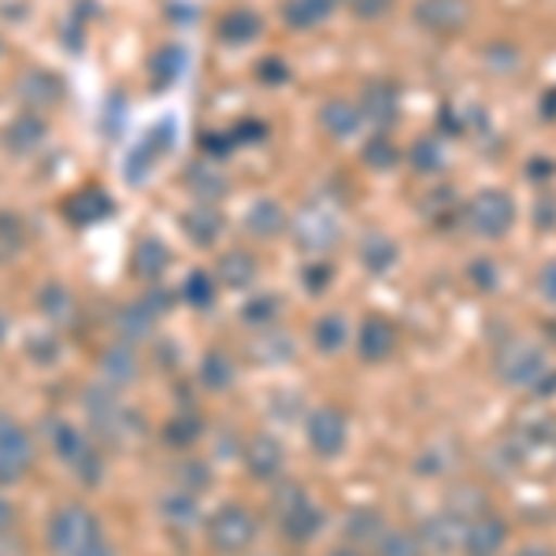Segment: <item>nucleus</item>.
<instances>
[{"label":"nucleus","instance_id":"29","mask_svg":"<svg viewBox=\"0 0 556 556\" xmlns=\"http://www.w3.org/2000/svg\"><path fill=\"white\" fill-rule=\"evenodd\" d=\"M186 186L193 190V197H201V204H212L227 193V178H223V172H215L212 164H193L186 172Z\"/></svg>","mask_w":556,"mask_h":556},{"label":"nucleus","instance_id":"44","mask_svg":"<svg viewBox=\"0 0 556 556\" xmlns=\"http://www.w3.org/2000/svg\"><path fill=\"white\" fill-rule=\"evenodd\" d=\"M275 298H256V301H249L245 304V319L249 323H267V319H275L278 316V308H275Z\"/></svg>","mask_w":556,"mask_h":556},{"label":"nucleus","instance_id":"27","mask_svg":"<svg viewBox=\"0 0 556 556\" xmlns=\"http://www.w3.org/2000/svg\"><path fill=\"white\" fill-rule=\"evenodd\" d=\"M260 264L253 253H245V249H230L227 256L219 260V278L223 286H235V290H241V286H249L256 278Z\"/></svg>","mask_w":556,"mask_h":556},{"label":"nucleus","instance_id":"30","mask_svg":"<svg viewBox=\"0 0 556 556\" xmlns=\"http://www.w3.org/2000/svg\"><path fill=\"white\" fill-rule=\"evenodd\" d=\"M361 260H364V267L371 275H382V271H390V267L397 264V245H393L386 235H367L361 241Z\"/></svg>","mask_w":556,"mask_h":556},{"label":"nucleus","instance_id":"50","mask_svg":"<svg viewBox=\"0 0 556 556\" xmlns=\"http://www.w3.org/2000/svg\"><path fill=\"white\" fill-rule=\"evenodd\" d=\"M516 556H556L549 545H527V549H519Z\"/></svg>","mask_w":556,"mask_h":556},{"label":"nucleus","instance_id":"15","mask_svg":"<svg viewBox=\"0 0 556 556\" xmlns=\"http://www.w3.org/2000/svg\"><path fill=\"white\" fill-rule=\"evenodd\" d=\"M397 349V327L386 316H367L361 323V334H356V353L367 364H382L390 361V353Z\"/></svg>","mask_w":556,"mask_h":556},{"label":"nucleus","instance_id":"36","mask_svg":"<svg viewBox=\"0 0 556 556\" xmlns=\"http://www.w3.org/2000/svg\"><path fill=\"white\" fill-rule=\"evenodd\" d=\"M375 553L379 556H424V542H419V534H408V531H386L379 542H375Z\"/></svg>","mask_w":556,"mask_h":556},{"label":"nucleus","instance_id":"33","mask_svg":"<svg viewBox=\"0 0 556 556\" xmlns=\"http://www.w3.org/2000/svg\"><path fill=\"white\" fill-rule=\"evenodd\" d=\"M182 301L190 304V308H197V312H208L215 304V278L204 275V271H193L182 282Z\"/></svg>","mask_w":556,"mask_h":556},{"label":"nucleus","instance_id":"5","mask_svg":"<svg viewBox=\"0 0 556 556\" xmlns=\"http://www.w3.org/2000/svg\"><path fill=\"white\" fill-rule=\"evenodd\" d=\"M275 516H278L282 534L290 538V542H301V545L312 542L323 527V513L312 505L308 493H304L298 482H282V486L275 490Z\"/></svg>","mask_w":556,"mask_h":556},{"label":"nucleus","instance_id":"1","mask_svg":"<svg viewBox=\"0 0 556 556\" xmlns=\"http://www.w3.org/2000/svg\"><path fill=\"white\" fill-rule=\"evenodd\" d=\"M101 534H104V527L93 508H86L83 501H64L56 513H49V523H45V549L52 556H78Z\"/></svg>","mask_w":556,"mask_h":556},{"label":"nucleus","instance_id":"17","mask_svg":"<svg viewBox=\"0 0 556 556\" xmlns=\"http://www.w3.org/2000/svg\"><path fill=\"white\" fill-rule=\"evenodd\" d=\"M245 230L260 241L278 238L282 230H290V215L271 197H260V201H253V208L245 212Z\"/></svg>","mask_w":556,"mask_h":556},{"label":"nucleus","instance_id":"39","mask_svg":"<svg viewBox=\"0 0 556 556\" xmlns=\"http://www.w3.org/2000/svg\"><path fill=\"white\" fill-rule=\"evenodd\" d=\"M364 160H367V167H393V160H397V149H393L390 134H379V138H371V146L364 149Z\"/></svg>","mask_w":556,"mask_h":556},{"label":"nucleus","instance_id":"48","mask_svg":"<svg viewBox=\"0 0 556 556\" xmlns=\"http://www.w3.org/2000/svg\"><path fill=\"white\" fill-rule=\"evenodd\" d=\"M308 290H327V278H330V267L323 264V267H308Z\"/></svg>","mask_w":556,"mask_h":556},{"label":"nucleus","instance_id":"22","mask_svg":"<svg viewBox=\"0 0 556 556\" xmlns=\"http://www.w3.org/2000/svg\"><path fill=\"white\" fill-rule=\"evenodd\" d=\"M182 230L193 245H215L223 235V215L212 208V204H197L182 215Z\"/></svg>","mask_w":556,"mask_h":556},{"label":"nucleus","instance_id":"19","mask_svg":"<svg viewBox=\"0 0 556 556\" xmlns=\"http://www.w3.org/2000/svg\"><path fill=\"white\" fill-rule=\"evenodd\" d=\"M130 267H134V275H141L146 282H156V278H164V271L172 267V253H167V245L160 238H141L138 245H134Z\"/></svg>","mask_w":556,"mask_h":556},{"label":"nucleus","instance_id":"38","mask_svg":"<svg viewBox=\"0 0 556 556\" xmlns=\"http://www.w3.org/2000/svg\"><path fill=\"white\" fill-rule=\"evenodd\" d=\"M23 245H26L23 219L12 212H0V253H20Z\"/></svg>","mask_w":556,"mask_h":556},{"label":"nucleus","instance_id":"7","mask_svg":"<svg viewBox=\"0 0 556 556\" xmlns=\"http://www.w3.org/2000/svg\"><path fill=\"white\" fill-rule=\"evenodd\" d=\"M290 235L304 253H327V249H334L338 235H342V223H338V215L327 204L312 201L290 219Z\"/></svg>","mask_w":556,"mask_h":556},{"label":"nucleus","instance_id":"9","mask_svg":"<svg viewBox=\"0 0 556 556\" xmlns=\"http://www.w3.org/2000/svg\"><path fill=\"white\" fill-rule=\"evenodd\" d=\"M497 371L505 375V382L531 386V390H542V382L553 379V367L542 356V349H534L527 342L508 345L505 353H501V361H497Z\"/></svg>","mask_w":556,"mask_h":556},{"label":"nucleus","instance_id":"43","mask_svg":"<svg viewBox=\"0 0 556 556\" xmlns=\"http://www.w3.org/2000/svg\"><path fill=\"white\" fill-rule=\"evenodd\" d=\"M256 78L260 83H267V86H278V83H286V78H290V67L282 64V60H264V64L256 67Z\"/></svg>","mask_w":556,"mask_h":556},{"label":"nucleus","instance_id":"45","mask_svg":"<svg viewBox=\"0 0 556 556\" xmlns=\"http://www.w3.org/2000/svg\"><path fill=\"white\" fill-rule=\"evenodd\" d=\"M353 8L361 20H379V15H386L393 8V0H353Z\"/></svg>","mask_w":556,"mask_h":556},{"label":"nucleus","instance_id":"42","mask_svg":"<svg viewBox=\"0 0 556 556\" xmlns=\"http://www.w3.org/2000/svg\"><path fill=\"white\" fill-rule=\"evenodd\" d=\"M412 164H416V172H438V167H442V149H438V141H419V146L412 149Z\"/></svg>","mask_w":556,"mask_h":556},{"label":"nucleus","instance_id":"35","mask_svg":"<svg viewBox=\"0 0 556 556\" xmlns=\"http://www.w3.org/2000/svg\"><path fill=\"white\" fill-rule=\"evenodd\" d=\"M178 67H182V52L172 49V45H164V49L156 52V56L149 60V71H152V89H164L175 83Z\"/></svg>","mask_w":556,"mask_h":556},{"label":"nucleus","instance_id":"46","mask_svg":"<svg viewBox=\"0 0 556 556\" xmlns=\"http://www.w3.org/2000/svg\"><path fill=\"white\" fill-rule=\"evenodd\" d=\"M15 516H20V513H15V505L4 497V493H0V538H8L15 531Z\"/></svg>","mask_w":556,"mask_h":556},{"label":"nucleus","instance_id":"34","mask_svg":"<svg viewBox=\"0 0 556 556\" xmlns=\"http://www.w3.org/2000/svg\"><path fill=\"white\" fill-rule=\"evenodd\" d=\"M134 367H138V361H134V349H130L127 342L112 345V349L104 353V375H108L112 382H130L134 375H138Z\"/></svg>","mask_w":556,"mask_h":556},{"label":"nucleus","instance_id":"13","mask_svg":"<svg viewBox=\"0 0 556 556\" xmlns=\"http://www.w3.org/2000/svg\"><path fill=\"white\" fill-rule=\"evenodd\" d=\"M471 20L468 0H419L416 4V23L430 34H456L464 30Z\"/></svg>","mask_w":556,"mask_h":556},{"label":"nucleus","instance_id":"25","mask_svg":"<svg viewBox=\"0 0 556 556\" xmlns=\"http://www.w3.org/2000/svg\"><path fill=\"white\" fill-rule=\"evenodd\" d=\"M338 4H342V0H286L282 20L290 26H298V30H308V26H319L327 20Z\"/></svg>","mask_w":556,"mask_h":556},{"label":"nucleus","instance_id":"2","mask_svg":"<svg viewBox=\"0 0 556 556\" xmlns=\"http://www.w3.org/2000/svg\"><path fill=\"white\" fill-rule=\"evenodd\" d=\"M45 434H49V445H52V453L60 456V464H67V468L78 475V482H86V486L101 482L104 456L97 453L93 438H89L83 427L71 424L64 416H52L49 424H45Z\"/></svg>","mask_w":556,"mask_h":556},{"label":"nucleus","instance_id":"24","mask_svg":"<svg viewBox=\"0 0 556 556\" xmlns=\"http://www.w3.org/2000/svg\"><path fill=\"white\" fill-rule=\"evenodd\" d=\"M115 327H119V338L127 345L146 342V338L152 334V327H156V312H152L146 301L127 304V308L119 312V319H115Z\"/></svg>","mask_w":556,"mask_h":556},{"label":"nucleus","instance_id":"37","mask_svg":"<svg viewBox=\"0 0 556 556\" xmlns=\"http://www.w3.org/2000/svg\"><path fill=\"white\" fill-rule=\"evenodd\" d=\"M453 519L450 516H438V519H430V523L419 531V542H424V549H438V553H445L453 545Z\"/></svg>","mask_w":556,"mask_h":556},{"label":"nucleus","instance_id":"23","mask_svg":"<svg viewBox=\"0 0 556 556\" xmlns=\"http://www.w3.org/2000/svg\"><path fill=\"white\" fill-rule=\"evenodd\" d=\"M160 508H164L167 523L182 527V531H190V527L201 523V505H197V493L193 490H172V493H164Z\"/></svg>","mask_w":556,"mask_h":556},{"label":"nucleus","instance_id":"52","mask_svg":"<svg viewBox=\"0 0 556 556\" xmlns=\"http://www.w3.org/2000/svg\"><path fill=\"white\" fill-rule=\"evenodd\" d=\"M334 556H361V553H356V549H338Z\"/></svg>","mask_w":556,"mask_h":556},{"label":"nucleus","instance_id":"6","mask_svg":"<svg viewBox=\"0 0 556 556\" xmlns=\"http://www.w3.org/2000/svg\"><path fill=\"white\" fill-rule=\"evenodd\" d=\"M464 219H468L471 235H479V238H486V241L505 238L508 230L516 227V201H513V193H505V190H479L468 201V208H464Z\"/></svg>","mask_w":556,"mask_h":556},{"label":"nucleus","instance_id":"40","mask_svg":"<svg viewBox=\"0 0 556 556\" xmlns=\"http://www.w3.org/2000/svg\"><path fill=\"white\" fill-rule=\"evenodd\" d=\"M26 353H30L34 364H52L60 356V338L56 334H30Z\"/></svg>","mask_w":556,"mask_h":556},{"label":"nucleus","instance_id":"18","mask_svg":"<svg viewBox=\"0 0 556 556\" xmlns=\"http://www.w3.org/2000/svg\"><path fill=\"white\" fill-rule=\"evenodd\" d=\"M245 464H249V471H253L256 479L271 482V479H278V475H282V468H286L282 445H278L271 434H256L253 442L245 445Z\"/></svg>","mask_w":556,"mask_h":556},{"label":"nucleus","instance_id":"41","mask_svg":"<svg viewBox=\"0 0 556 556\" xmlns=\"http://www.w3.org/2000/svg\"><path fill=\"white\" fill-rule=\"evenodd\" d=\"M197 434H201V419L197 416H178L167 424V442H175V445H190Z\"/></svg>","mask_w":556,"mask_h":556},{"label":"nucleus","instance_id":"28","mask_svg":"<svg viewBox=\"0 0 556 556\" xmlns=\"http://www.w3.org/2000/svg\"><path fill=\"white\" fill-rule=\"evenodd\" d=\"M312 345L319 349V353H342L349 345V323L342 316H319L316 327H312Z\"/></svg>","mask_w":556,"mask_h":556},{"label":"nucleus","instance_id":"11","mask_svg":"<svg viewBox=\"0 0 556 556\" xmlns=\"http://www.w3.org/2000/svg\"><path fill=\"white\" fill-rule=\"evenodd\" d=\"M505 542H508V527H505V519L493 513L471 516L468 527L460 531V545L468 556H497L505 549Z\"/></svg>","mask_w":556,"mask_h":556},{"label":"nucleus","instance_id":"16","mask_svg":"<svg viewBox=\"0 0 556 556\" xmlns=\"http://www.w3.org/2000/svg\"><path fill=\"white\" fill-rule=\"evenodd\" d=\"M364 104L361 101H349V97H334V101H327L319 108V123L323 130L330 134V138L345 141V138H356L364 127Z\"/></svg>","mask_w":556,"mask_h":556},{"label":"nucleus","instance_id":"49","mask_svg":"<svg viewBox=\"0 0 556 556\" xmlns=\"http://www.w3.org/2000/svg\"><path fill=\"white\" fill-rule=\"evenodd\" d=\"M542 293H545V301L556 304V264H549L542 271Z\"/></svg>","mask_w":556,"mask_h":556},{"label":"nucleus","instance_id":"26","mask_svg":"<svg viewBox=\"0 0 556 556\" xmlns=\"http://www.w3.org/2000/svg\"><path fill=\"white\" fill-rule=\"evenodd\" d=\"M38 308L45 319L52 323H67L71 316H75V298H71V290L64 282H56V278H49V282L41 286L38 293Z\"/></svg>","mask_w":556,"mask_h":556},{"label":"nucleus","instance_id":"4","mask_svg":"<svg viewBox=\"0 0 556 556\" xmlns=\"http://www.w3.org/2000/svg\"><path fill=\"white\" fill-rule=\"evenodd\" d=\"M38 464V442L20 419L0 412V486H15Z\"/></svg>","mask_w":556,"mask_h":556},{"label":"nucleus","instance_id":"14","mask_svg":"<svg viewBox=\"0 0 556 556\" xmlns=\"http://www.w3.org/2000/svg\"><path fill=\"white\" fill-rule=\"evenodd\" d=\"M45 138H49L45 119L38 112H26V108L15 115V119H8L4 130H0V146L12 152V156H30V152L38 149Z\"/></svg>","mask_w":556,"mask_h":556},{"label":"nucleus","instance_id":"21","mask_svg":"<svg viewBox=\"0 0 556 556\" xmlns=\"http://www.w3.org/2000/svg\"><path fill=\"white\" fill-rule=\"evenodd\" d=\"M260 30H264V23H260V15L253 8H230V12L219 20L223 45H253L260 38Z\"/></svg>","mask_w":556,"mask_h":556},{"label":"nucleus","instance_id":"10","mask_svg":"<svg viewBox=\"0 0 556 556\" xmlns=\"http://www.w3.org/2000/svg\"><path fill=\"white\" fill-rule=\"evenodd\" d=\"M60 212H64V219L71 223V227H97V223H104L115 215V197L108 193L104 186L89 182V186H83V190L64 197Z\"/></svg>","mask_w":556,"mask_h":556},{"label":"nucleus","instance_id":"20","mask_svg":"<svg viewBox=\"0 0 556 556\" xmlns=\"http://www.w3.org/2000/svg\"><path fill=\"white\" fill-rule=\"evenodd\" d=\"M175 146V123H156L149 134H146V141H141L138 149H134V156H130V178L138 175V167H141V175H149V167L156 164V156H164L167 149Z\"/></svg>","mask_w":556,"mask_h":556},{"label":"nucleus","instance_id":"47","mask_svg":"<svg viewBox=\"0 0 556 556\" xmlns=\"http://www.w3.org/2000/svg\"><path fill=\"white\" fill-rule=\"evenodd\" d=\"M78 556H119V549H115V542H108V534H101L97 542H89Z\"/></svg>","mask_w":556,"mask_h":556},{"label":"nucleus","instance_id":"51","mask_svg":"<svg viewBox=\"0 0 556 556\" xmlns=\"http://www.w3.org/2000/svg\"><path fill=\"white\" fill-rule=\"evenodd\" d=\"M4 338H8V316L0 312V345H4Z\"/></svg>","mask_w":556,"mask_h":556},{"label":"nucleus","instance_id":"8","mask_svg":"<svg viewBox=\"0 0 556 556\" xmlns=\"http://www.w3.org/2000/svg\"><path fill=\"white\" fill-rule=\"evenodd\" d=\"M308 445L312 453L323 456V460H334V456L345 453L349 445V416L342 408L334 405H319L316 412L308 416Z\"/></svg>","mask_w":556,"mask_h":556},{"label":"nucleus","instance_id":"12","mask_svg":"<svg viewBox=\"0 0 556 556\" xmlns=\"http://www.w3.org/2000/svg\"><path fill=\"white\" fill-rule=\"evenodd\" d=\"M15 97L26 112H45V108H56L64 101V83H60L52 71L45 67H30L23 71V78L15 83Z\"/></svg>","mask_w":556,"mask_h":556},{"label":"nucleus","instance_id":"32","mask_svg":"<svg viewBox=\"0 0 556 556\" xmlns=\"http://www.w3.org/2000/svg\"><path fill=\"white\" fill-rule=\"evenodd\" d=\"M201 382L208 386V390H227V386L235 382V364H230V356L212 349L201 361Z\"/></svg>","mask_w":556,"mask_h":556},{"label":"nucleus","instance_id":"3","mask_svg":"<svg viewBox=\"0 0 556 556\" xmlns=\"http://www.w3.org/2000/svg\"><path fill=\"white\" fill-rule=\"evenodd\" d=\"M204 542L219 556H241L256 542V516L245 505H219L204 519Z\"/></svg>","mask_w":556,"mask_h":556},{"label":"nucleus","instance_id":"31","mask_svg":"<svg viewBox=\"0 0 556 556\" xmlns=\"http://www.w3.org/2000/svg\"><path fill=\"white\" fill-rule=\"evenodd\" d=\"M364 115L379 119V127H390L393 115H397V89H393L390 83H371V86H367Z\"/></svg>","mask_w":556,"mask_h":556}]
</instances>
